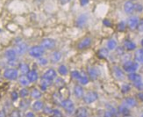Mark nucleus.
Returning <instances> with one entry per match:
<instances>
[{
	"mask_svg": "<svg viewBox=\"0 0 143 117\" xmlns=\"http://www.w3.org/2000/svg\"><path fill=\"white\" fill-rule=\"evenodd\" d=\"M19 97H21L23 99H26L28 95H29V91H28L26 88H22V89L19 91Z\"/></svg>",
	"mask_w": 143,
	"mask_h": 117,
	"instance_id": "nucleus-37",
	"label": "nucleus"
},
{
	"mask_svg": "<svg viewBox=\"0 0 143 117\" xmlns=\"http://www.w3.org/2000/svg\"><path fill=\"white\" fill-rule=\"evenodd\" d=\"M29 106H30V100H26V99L22 100L21 101H20V103H19V108H21V109H23V110L26 109V108H27Z\"/></svg>",
	"mask_w": 143,
	"mask_h": 117,
	"instance_id": "nucleus-34",
	"label": "nucleus"
},
{
	"mask_svg": "<svg viewBox=\"0 0 143 117\" xmlns=\"http://www.w3.org/2000/svg\"><path fill=\"white\" fill-rule=\"evenodd\" d=\"M118 113L123 116H127L130 114V110H129V108L125 106V105H121V106H119L118 108Z\"/></svg>",
	"mask_w": 143,
	"mask_h": 117,
	"instance_id": "nucleus-21",
	"label": "nucleus"
},
{
	"mask_svg": "<svg viewBox=\"0 0 143 117\" xmlns=\"http://www.w3.org/2000/svg\"><path fill=\"white\" fill-rule=\"evenodd\" d=\"M25 117H35V114H34V113H32V112H27L26 114Z\"/></svg>",
	"mask_w": 143,
	"mask_h": 117,
	"instance_id": "nucleus-51",
	"label": "nucleus"
},
{
	"mask_svg": "<svg viewBox=\"0 0 143 117\" xmlns=\"http://www.w3.org/2000/svg\"><path fill=\"white\" fill-rule=\"evenodd\" d=\"M53 100L54 101V103L56 104H61V102L63 100L62 99V94L61 93V92H56L53 94Z\"/></svg>",
	"mask_w": 143,
	"mask_h": 117,
	"instance_id": "nucleus-28",
	"label": "nucleus"
},
{
	"mask_svg": "<svg viewBox=\"0 0 143 117\" xmlns=\"http://www.w3.org/2000/svg\"><path fill=\"white\" fill-rule=\"evenodd\" d=\"M54 85H56V87L62 89L65 85V82H64V80H63L62 79H61V77H56V82H54Z\"/></svg>",
	"mask_w": 143,
	"mask_h": 117,
	"instance_id": "nucleus-35",
	"label": "nucleus"
},
{
	"mask_svg": "<svg viewBox=\"0 0 143 117\" xmlns=\"http://www.w3.org/2000/svg\"><path fill=\"white\" fill-rule=\"evenodd\" d=\"M62 58V53L59 51H54L52 55H51V61L53 63H58Z\"/></svg>",
	"mask_w": 143,
	"mask_h": 117,
	"instance_id": "nucleus-29",
	"label": "nucleus"
},
{
	"mask_svg": "<svg viewBox=\"0 0 143 117\" xmlns=\"http://www.w3.org/2000/svg\"><path fill=\"white\" fill-rule=\"evenodd\" d=\"M97 56H98L99 58L105 59V58H106V57H108V55H109V50L105 48H100L99 50L97 51Z\"/></svg>",
	"mask_w": 143,
	"mask_h": 117,
	"instance_id": "nucleus-26",
	"label": "nucleus"
},
{
	"mask_svg": "<svg viewBox=\"0 0 143 117\" xmlns=\"http://www.w3.org/2000/svg\"><path fill=\"white\" fill-rule=\"evenodd\" d=\"M130 91H131V86H130V85H128V84H124V85H122V87H121L122 93L126 94L127 92H129Z\"/></svg>",
	"mask_w": 143,
	"mask_h": 117,
	"instance_id": "nucleus-38",
	"label": "nucleus"
},
{
	"mask_svg": "<svg viewBox=\"0 0 143 117\" xmlns=\"http://www.w3.org/2000/svg\"><path fill=\"white\" fill-rule=\"evenodd\" d=\"M51 85H52V81H51V80L42 79L41 81H40V90H41V91H43V92L46 91L47 88H48V86H50Z\"/></svg>",
	"mask_w": 143,
	"mask_h": 117,
	"instance_id": "nucleus-24",
	"label": "nucleus"
},
{
	"mask_svg": "<svg viewBox=\"0 0 143 117\" xmlns=\"http://www.w3.org/2000/svg\"><path fill=\"white\" fill-rule=\"evenodd\" d=\"M40 117H41V116H40Z\"/></svg>",
	"mask_w": 143,
	"mask_h": 117,
	"instance_id": "nucleus-58",
	"label": "nucleus"
},
{
	"mask_svg": "<svg viewBox=\"0 0 143 117\" xmlns=\"http://www.w3.org/2000/svg\"><path fill=\"white\" fill-rule=\"evenodd\" d=\"M126 29V23H125L124 21H121L119 22L118 25V30L120 31V32H123Z\"/></svg>",
	"mask_w": 143,
	"mask_h": 117,
	"instance_id": "nucleus-42",
	"label": "nucleus"
},
{
	"mask_svg": "<svg viewBox=\"0 0 143 117\" xmlns=\"http://www.w3.org/2000/svg\"><path fill=\"white\" fill-rule=\"evenodd\" d=\"M75 117H89V111L84 106H80L75 110Z\"/></svg>",
	"mask_w": 143,
	"mask_h": 117,
	"instance_id": "nucleus-12",
	"label": "nucleus"
},
{
	"mask_svg": "<svg viewBox=\"0 0 143 117\" xmlns=\"http://www.w3.org/2000/svg\"><path fill=\"white\" fill-rule=\"evenodd\" d=\"M60 105L62 106V108H64L68 114H72L75 112V105L70 99H65V100H63L61 102Z\"/></svg>",
	"mask_w": 143,
	"mask_h": 117,
	"instance_id": "nucleus-1",
	"label": "nucleus"
},
{
	"mask_svg": "<svg viewBox=\"0 0 143 117\" xmlns=\"http://www.w3.org/2000/svg\"><path fill=\"white\" fill-rule=\"evenodd\" d=\"M43 109H44V110H43L44 114H52L53 110H54V109H52V108H51L50 106H45Z\"/></svg>",
	"mask_w": 143,
	"mask_h": 117,
	"instance_id": "nucleus-44",
	"label": "nucleus"
},
{
	"mask_svg": "<svg viewBox=\"0 0 143 117\" xmlns=\"http://www.w3.org/2000/svg\"><path fill=\"white\" fill-rule=\"evenodd\" d=\"M0 117H6V114H5V110H0Z\"/></svg>",
	"mask_w": 143,
	"mask_h": 117,
	"instance_id": "nucleus-54",
	"label": "nucleus"
},
{
	"mask_svg": "<svg viewBox=\"0 0 143 117\" xmlns=\"http://www.w3.org/2000/svg\"><path fill=\"white\" fill-rule=\"evenodd\" d=\"M56 41L51 38H46L41 42V46L45 49H53L56 47Z\"/></svg>",
	"mask_w": 143,
	"mask_h": 117,
	"instance_id": "nucleus-7",
	"label": "nucleus"
},
{
	"mask_svg": "<svg viewBox=\"0 0 143 117\" xmlns=\"http://www.w3.org/2000/svg\"><path fill=\"white\" fill-rule=\"evenodd\" d=\"M38 63H40V65H47L48 64V60H47L46 58H43V57H40V58H39V61Z\"/></svg>",
	"mask_w": 143,
	"mask_h": 117,
	"instance_id": "nucleus-45",
	"label": "nucleus"
},
{
	"mask_svg": "<svg viewBox=\"0 0 143 117\" xmlns=\"http://www.w3.org/2000/svg\"><path fill=\"white\" fill-rule=\"evenodd\" d=\"M97 117H99V116H97Z\"/></svg>",
	"mask_w": 143,
	"mask_h": 117,
	"instance_id": "nucleus-59",
	"label": "nucleus"
},
{
	"mask_svg": "<svg viewBox=\"0 0 143 117\" xmlns=\"http://www.w3.org/2000/svg\"><path fill=\"white\" fill-rule=\"evenodd\" d=\"M74 94L77 99H82L84 96V92H83V88L81 85H76L74 86Z\"/></svg>",
	"mask_w": 143,
	"mask_h": 117,
	"instance_id": "nucleus-15",
	"label": "nucleus"
},
{
	"mask_svg": "<svg viewBox=\"0 0 143 117\" xmlns=\"http://www.w3.org/2000/svg\"><path fill=\"white\" fill-rule=\"evenodd\" d=\"M141 46L143 47V39H142V41H141Z\"/></svg>",
	"mask_w": 143,
	"mask_h": 117,
	"instance_id": "nucleus-56",
	"label": "nucleus"
},
{
	"mask_svg": "<svg viewBox=\"0 0 143 117\" xmlns=\"http://www.w3.org/2000/svg\"><path fill=\"white\" fill-rule=\"evenodd\" d=\"M137 28H138V30L140 31V32H143V20H141V21L139 23Z\"/></svg>",
	"mask_w": 143,
	"mask_h": 117,
	"instance_id": "nucleus-48",
	"label": "nucleus"
},
{
	"mask_svg": "<svg viewBox=\"0 0 143 117\" xmlns=\"http://www.w3.org/2000/svg\"><path fill=\"white\" fill-rule=\"evenodd\" d=\"M91 45V39L90 37H86V38L83 39L80 42L77 44V48L79 49H86Z\"/></svg>",
	"mask_w": 143,
	"mask_h": 117,
	"instance_id": "nucleus-11",
	"label": "nucleus"
},
{
	"mask_svg": "<svg viewBox=\"0 0 143 117\" xmlns=\"http://www.w3.org/2000/svg\"><path fill=\"white\" fill-rule=\"evenodd\" d=\"M124 48L129 51H132L136 48V44L130 40H126L124 42Z\"/></svg>",
	"mask_w": 143,
	"mask_h": 117,
	"instance_id": "nucleus-23",
	"label": "nucleus"
},
{
	"mask_svg": "<svg viewBox=\"0 0 143 117\" xmlns=\"http://www.w3.org/2000/svg\"><path fill=\"white\" fill-rule=\"evenodd\" d=\"M116 48H117V42H116L115 40L113 39H111L107 42V49L108 50H114Z\"/></svg>",
	"mask_w": 143,
	"mask_h": 117,
	"instance_id": "nucleus-33",
	"label": "nucleus"
},
{
	"mask_svg": "<svg viewBox=\"0 0 143 117\" xmlns=\"http://www.w3.org/2000/svg\"><path fill=\"white\" fill-rule=\"evenodd\" d=\"M142 117H143V114H142Z\"/></svg>",
	"mask_w": 143,
	"mask_h": 117,
	"instance_id": "nucleus-57",
	"label": "nucleus"
},
{
	"mask_svg": "<svg viewBox=\"0 0 143 117\" xmlns=\"http://www.w3.org/2000/svg\"><path fill=\"white\" fill-rule=\"evenodd\" d=\"M134 6H135V5H134L131 0L126 1L124 5V10H125V12H126V13H127V14L133 13L134 11Z\"/></svg>",
	"mask_w": 143,
	"mask_h": 117,
	"instance_id": "nucleus-16",
	"label": "nucleus"
},
{
	"mask_svg": "<svg viewBox=\"0 0 143 117\" xmlns=\"http://www.w3.org/2000/svg\"><path fill=\"white\" fill-rule=\"evenodd\" d=\"M112 73H113V75L116 79H118V80H123L124 79V77H125L124 72L119 67L114 66L113 70H112Z\"/></svg>",
	"mask_w": 143,
	"mask_h": 117,
	"instance_id": "nucleus-13",
	"label": "nucleus"
},
{
	"mask_svg": "<svg viewBox=\"0 0 143 117\" xmlns=\"http://www.w3.org/2000/svg\"><path fill=\"white\" fill-rule=\"evenodd\" d=\"M19 94L16 91H13V92H12V93H11V98H12V100L13 101H16V100L19 99Z\"/></svg>",
	"mask_w": 143,
	"mask_h": 117,
	"instance_id": "nucleus-41",
	"label": "nucleus"
},
{
	"mask_svg": "<svg viewBox=\"0 0 143 117\" xmlns=\"http://www.w3.org/2000/svg\"><path fill=\"white\" fill-rule=\"evenodd\" d=\"M134 58L138 63H143V48L136 50L135 54H134Z\"/></svg>",
	"mask_w": 143,
	"mask_h": 117,
	"instance_id": "nucleus-22",
	"label": "nucleus"
},
{
	"mask_svg": "<svg viewBox=\"0 0 143 117\" xmlns=\"http://www.w3.org/2000/svg\"><path fill=\"white\" fill-rule=\"evenodd\" d=\"M19 71L20 72L22 73V75H27V73L29 72V66H28V64H26L25 63H19Z\"/></svg>",
	"mask_w": 143,
	"mask_h": 117,
	"instance_id": "nucleus-30",
	"label": "nucleus"
},
{
	"mask_svg": "<svg viewBox=\"0 0 143 117\" xmlns=\"http://www.w3.org/2000/svg\"><path fill=\"white\" fill-rule=\"evenodd\" d=\"M45 53V48L42 46H34L29 49V55L34 58H40Z\"/></svg>",
	"mask_w": 143,
	"mask_h": 117,
	"instance_id": "nucleus-2",
	"label": "nucleus"
},
{
	"mask_svg": "<svg viewBox=\"0 0 143 117\" xmlns=\"http://www.w3.org/2000/svg\"><path fill=\"white\" fill-rule=\"evenodd\" d=\"M52 117H63L62 113L59 109H54L52 113Z\"/></svg>",
	"mask_w": 143,
	"mask_h": 117,
	"instance_id": "nucleus-40",
	"label": "nucleus"
},
{
	"mask_svg": "<svg viewBox=\"0 0 143 117\" xmlns=\"http://www.w3.org/2000/svg\"><path fill=\"white\" fill-rule=\"evenodd\" d=\"M26 77H27L28 80H29L31 83H34V82H36L38 80L39 76H38L37 71H36L35 70H32V71H30L29 72L27 73Z\"/></svg>",
	"mask_w": 143,
	"mask_h": 117,
	"instance_id": "nucleus-19",
	"label": "nucleus"
},
{
	"mask_svg": "<svg viewBox=\"0 0 143 117\" xmlns=\"http://www.w3.org/2000/svg\"><path fill=\"white\" fill-rule=\"evenodd\" d=\"M30 94H31V97L32 99H34V100H39V99H40L42 97V93L37 88H34V89L32 90L31 92H30Z\"/></svg>",
	"mask_w": 143,
	"mask_h": 117,
	"instance_id": "nucleus-25",
	"label": "nucleus"
},
{
	"mask_svg": "<svg viewBox=\"0 0 143 117\" xmlns=\"http://www.w3.org/2000/svg\"><path fill=\"white\" fill-rule=\"evenodd\" d=\"M5 55L6 57V59L8 61H13L16 60V57H17V53H16L15 49H7L5 53Z\"/></svg>",
	"mask_w": 143,
	"mask_h": 117,
	"instance_id": "nucleus-17",
	"label": "nucleus"
},
{
	"mask_svg": "<svg viewBox=\"0 0 143 117\" xmlns=\"http://www.w3.org/2000/svg\"><path fill=\"white\" fill-rule=\"evenodd\" d=\"M88 21V16L86 14H81L77 17L75 20V25L77 27H83Z\"/></svg>",
	"mask_w": 143,
	"mask_h": 117,
	"instance_id": "nucleus-9",
	"label": "nucleus"
},
{
	"mask_svg": "<svg viewBox=\"0 0 143 117\" xmlns=\"http://www.w3.org/2000/svg\"><path fill=\"white\" fill-rule=\"evenodd\" d=\"M27 50V44L25 42H22L21 41H19V42L16 44L15 47V51L17 53V55H24Z\"/></svg>",
	"mask_w": 143,
	"mask_h": 117,
	"instance_id": "nucleus-6",
	"label": "nucleus"
},
{
	"mask_svg": "<svg viewBox=\"0 0 143 117\" xmlns=\"http://www.w3.org/2000/svg\"><path fill=\"white\" fill-rule=\"evenodd\" d=\"M58 72L62 76H66L68 74V69L65 65H60L58 68Z\"/></svg>",
	"mask_w": 143,
	"mask_h": 117,
	"instance_id": "nucleus-36",
	"label": "nucleus"
},
{
	"mask_svg": "<svg viewBox=\"0 0 143 117\" xmlns=\"http://www.w3.org/2000/svg\"><path fill=\"white\" fill-rule=\"evenodd\" d=\"M80 77H81V73L79 72V71H73L72 72H71V77H72V79H74L75 80H79Z\"/></svg>",
	"mask_w": 143,
	"mask_h": 117,
	"instance_id": "nucleus-39",
	"label": "nucleus"
},
{
	"mask_svg": "<svg viewBox=\"0 0 143 117\" xmlns=\"http://www.w3.org/2000/svg\"><path fill=\"white\" fill-rule=\"evenodd\" d=\"M43 108H44V104H43V102L40 101V100H36V101L32 104V109L34 111H36V112H39V111L42 110Z\"/></svg>",
	"mask_w": 143,
	"mask_h": 117,
	"instance_id": "nucleus-27",
	"label": "nucleus"
},
{
	"mask_svg": "<svg viewBox=\"0 0 143 117\" xmlns=\"http://www.w3.org/2000/svg\"><path fill=\"white\" fill-rule=\"evenodd\" d=\"M117 52L118 55H125L124 54V48H122V47H119V48H117Z\"/></svg>",
	"mask_w": 143,
	"mask_h": 117,
	"instance_id": "nucleus-49",
	"label": "nucleus"
},
{
	"mask_svg": "<svg viewBox=\"0 0 143 117\" xmlns=\"http://www.w3.org/2000/svg\"><path fill=\"white\" fill-rule=\"evenodd\" d=\"M19 84L23 86H27L28 85L30 84V81L28 80L27 77L25 75H21L20 77H19Z\"/></svg>",
	"mask_w": 143,
	"mask_h": 117,
	"instance_id": "nucleus-32",
	"label": "nucleus"
},
{
	"mask_svg": "<svg viewBox=\"0 0 143 117\" xmlns=\"http://www.w3.org/2000/svg\"><path fill=\"white\" fill-rule=\"evenodd\" d=\"M137 96H138V99L140 100V101H143V92H139V93L137 94Z\"/></svg>",
	"mask_w": 143,
	"mask_h": 117,
	"instance_id": "nucleus-53",
	"label": "nucleus"
},
{
	"mask_svg": "<svg viewBox=\"0 0 143 117\" xmlns=\"http://www.w3.org/2000/svg\"><path fill=\"white\" fill-rule=\"evenodd\" d=\"M127 77H128V79H129L130 81H132L134 84L141 82V76L135 73V72L129 73L128 74V76H127Z\"/></svg>",
	"mask_w": 143,
	"mask_h": 117,
	"instance_id": "nucleus-20",
	"label": "nucleus"
},
{
	"mask_svg": "<svg viewBox=\"0 0 143 117\" xmlns=\"http://www.w3.org/2000/svg\"><path fill=\"white\" fill-rule=\"evenodd\" d=\"M9 117H21V115H20V112L19 110H13L12 111V113L10 114V116Z\"/></svg>",
	"mask_w": 143,
	"mask_h": 117,
	"instance_id": "nucleus-43",
	"label": "nucleus"
},
{
	"mask_svg": "<svg viewBox=\"0 0 143 117\" xmlns=\"http://www.w3.org/2000/svg\"><path fill=\"white\" fill-rule=\"evenodd\" d=\"M103 117H113V116H112V114L109 112V111L105 110V114H104Z\"/></svg>",
	"mask_w": 143,
	"mask_h": 117,
	"instance_id": "nucleus-50",
	"label": "nucleus"
},
{
	"mask_svg": "<svg viewBox=\"0 0 143 117\" xmlns=\"http://www.w3.org/2000/svg\"><path fill=\"white\" fill-rule=\"evenodd\" d=\"M134 10H136L137 12H140L143 10V6L141 5H140V4H137V5H135V6H134Z\"/></svg>",
	"mask_w": 143,
	"mask_h": 117,
	"instance_id": "nucleus-46",
	"label": "nucleus"
},
{
	"mask_svg": "<svg viewBox=\"0 0 143 117\" xmlns=\"http://www.w3.org/2000/svg\"><path fill=\"white\" fill-rule=\"evenodd\" d=\"M103 24L105 25V26H112L111 21H110V20H108L107 18H105V20H103Z\"/></svg>",
	"mask_w": 143,
	"mask_h": 117,
	"instance_id": "nucleus-47",
	"label": "nucleus"
},
{
	"mask_svg": "<svg viewBox=\"0 0 143 117\" xmlns=\"http://www.w3.org/2000/svg\"><path fill=\"white\" fill-rule=\"evenodd\" d=\"M78 81H79V83H80L81 85H85L89 83V77H88V76L84 72H82L81 77H80V79H79Z\"/></svg>",
	"mask_w": 143,
	"mask_h": 117,
	"instance_id": "nucleus-31",
	"label": "nucleus"
},
{
	"mask_svg": "<svg viewBox=\"0 0 143 117\" xmlns=\"http://www.w3.org/2000/svg\"><path fill=\"white\" fill-rule=\"evenodd\" d=\"M83 101L85 104H91L97 100L98 99V93L95 91H90L88 92L84 96H83Z\"/></svg>",
	"mask_w": 143,
	"mask_h": 117,
	"instance_id": "nucleus-4",
	"label": "nucleus"
},
{
	"mask_svg": "<svg viewBox=\"0 0 143 117\" xmlns=\"http://www.w3.org/2000/svg\"><path fill=\"white\" fill-rule=\"evenodd\" d=\"M139 23H140V21H139V18H138V17H135V16L129 18V20H128V21H127L128 27H129L130 29H132V30H134L135 28H137Z\"/></svg>",
	"mask_w": 143,
	"mask_h": 117,
	"instance_id": "nucleus-14",
	"label": "nucleus"
},
{
	"mask_svg": "<svg viewBox=\"0 0 143 117\" xmlns=\"http://www.w3.org/2000/svg\"><path fill=\"white\" fill-rule=\"evenodd\" d=\"M123 68H124V71H126V72H129V73L135 72L139 68V63L137 62H133L129 60L127 62H125L123 64Z\"/></svg>",
	"mask_w": 143,
	"mask_h": 117,
	"instance_id": "nucleus-3",
	"label": "nucleus"
},
{
	"mask_svg": "<svg viewBox=\"0 0 143 117\" xmlns=\"http://www.w3.org/2000/svg\"><path fill=\"white\" fill-rule=\"evenodd\" d=\"M70 0H60V2H61V4L62 5H65L66 3H68V2H69Z\"/></svg>",
	"mask_w": 143,
	"mask_h": 117,
	"instance_id": "nucleus-55",
	"label": "nucleus"
},
{
	"mask_svg": "<svg viewBox=\"0 0 143 117\" xmlns=\"http://www.w3.org/2000/svg\"><path fill=\"white\" fill-rule=\"evenodd\" d=\"M89 3V0H80V4L82 6H85Z\"/></svg>",
	"mask_w": 143,
	"mask_h": 117,
	"instance_id": "nucleus-52",
	"label": "nucleus"
},
{
	"mask_svg": "<svg viewBox=\"0 0 143 117\" xmlns=\"http://www.w3.org/2000/svg\"><path fill=\"white\" fill-rule=\"evenodd\" d=\"M56 77H57L56 71H54V69H49V70H48V71L44 72L43 76H42V79H48V80H51V81H53L54 79H56Z\"/></svg>",
	"mask_w": 143,
	"mask_h": 117,
	"instance_id": "nucleus-10",
	"label": "nucleus"
},
{
	"mask_svg": "<svg viewBox=\"0 0 143 117\" xmlns=\"http://www.w3.org/2000/svg\"><path fill=\"white\" fill-rule=\"evenodd\" d=\"M88 75L91 80H96L98 79L100 71L97 67H90L88 68Z\"/></svg>",
	"mask_w": 143,
	"mask_h": 117,
	"instance_id": "nucleus-8",
	"label": "nucleus"
},
{
	"mask_svg": "<svg viewBox=\"0 0 143 117\" xmlns=\"http://www.w3.org/2000/svg\"><path fill=\"white\" fill-rule=\"evenodd\" d=\"M19 77V71L16 69H7L4 71V77L8 80H15Z\"/></svg>",
	"mask_w": 143,
	"mask_h": 117,
	"instance_id": "nucleus-5",
	"label": "nucleus"
},
{
	"mask_svg": "<svg viewBox=\"0 0 143 117\" xmlns=\"http://www.w3.org/2000/svg\"><path fill=\"white\" fill-rule=\"evenodd\" d=\"M127 108H134L137 106V100L133 97H127L124 100V104Z\"/></svg>",
	"mask_w": 143,
	"mask_h": 117,
	"instance_id": "nucleus-18",
	"label": "nucleus"
}]
</instances>
